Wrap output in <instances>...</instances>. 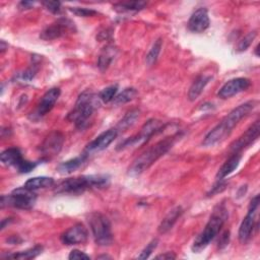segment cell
Here are the masks:
<instances>
[{
  "mask_svg": "<svg viewBox=\"0 0 260 260\" xmlns=\"http://www.w3.org/2000/svg\"><path fill=\"white\" fill-rule=\"evenodd\" d=\"M256 101L246 102L234 110H232L214 128H212L202 141L203 146H212L224 140L239 124V122L247 117L256 107Z\"/></svg>",
  "mask_w": 260,
  "mask_h": 260,
  "instance_id": "6da1fadb",
  "label": "cell"
},
{
  "mask_svg": "<svg viewBox=\"0 0 260 260\" xmlns=\"http://www.w3.org/2000/svg\"><path fill=\"white\" fill-rule=\"evenodd\" d=\"M110 177L104 174L83 175L74 178H67L54 187L57 194H78L89 189L103 188L109 185Z\"/></svg>",
  "mask_w": 260,
  "mask_h": 260,
  "instance_id": "7a4b0ae2",
  "label": "cell"
},
{
  "mask_svg": "<svg viewBox=\"0 0 260 260\" xmlns=\"http://www.w3.org/2000/svg\"><path fill=\"white\" fill-rule=\"evenodd\" d=\"M180 137V134H175L170 137H167L154 145L147 148L144 152H142L139 156H137L131 166L128 169V175L130 176H138L146 171L149 167H151L158 158H160L165 153H167L174 145L177 138Z\"/></svg>",
  "mask_w": 260,
  "mask_h": 260,
  "instance_id": "3957f363",
  "label": "cell"
},
{
  "mask_svg": "<svg viewBox=\"0 0 260 260\" xmlns=\"http://www.w3.org/2000/svg\"><path fill=\"white\" fill-rule=\"evenodd\" d=\"M228 216L229 213L224 203H218L213 208V211L203 231L195 238L192 245V251L199 253L204 250L210 244V242L219 234L221 228L228 219Z\"/></svg>",
  "mask_w": 260,
  "mask_h": 260,
  "instance_id": "277c9868",
  "label": "cell"
},
{
  "mask_svg": "<svg viewBox=\"0 0 260 260\" xmlns=\"http://www.w3.org/2000/svg\"><path fill=\"white\" fill-rule=\"evenodd\" d=\"M99 95L89 90H85L77 98L75 106L71 112L67 115V120L74 123L75 127L79 130H83L88 126L93 113L100 105Z\"/></svg>",
  "mask_w": 260,
  "mask_h": 260,
  "instance_id": "5b68a950",
  "label": "cell"
},
{
  "mask_svg": "<svg viewBox=\"0 0 260 260\" xmlns=\"http://www.w3.org/2000/svg\"><path fill=\"white\" fill-rule=\"evenodd\" d=\"M88 223L96 245L110 246L113 243L111 222L105 214L98 211L91 212L88 216Z\"/></svg>",
  "mask_w": 260,
  "mask_h": 260,
  "instance_id": "8992f818",
  "label": "cell"
},
{
  "mask_svg": "<svg viewBox=\"0 0 260 260\" xmlns=\"http://www.w3.org/2000/svg\"><path fill=\"white\" fill-rule=\"evenodd\" d=\"M36 201L37 194L23 186L20 188H16L9 195H2L0 205L1 208H4L5 206H10L17 209L28 210L34 207Z\"/></svg>",
  "mask_w": 260,
  "mask_h": 260,
  "instance_id": "52a82bcc",
  "label": "cell"
},
{
  "mask_svg": "<svg viewBox=\"0 0 260 260\" xmlns=\"http://www.w3.org/2000/svg\"><path fill=\"white\" fill-rule=\"evenodd\" d=\"M165 123H162L159 120L156 119H149L147 122L144 123V125L141 127L139 133L125 139L124 141H122L117 149H125L128 147H137L140 145H143L144 143H146L149 138L160 132L164 128H165Z\"/></svg>",
  "mask_w": 260,
  "mask_h": 260,
  "instance_id": "ba28073f",
  "label": "cell"
},
{
  "mask_svg": "<svg viewBox=\"0 0 260 260\" xmlns=\"http://www.w3.org/2000/svg\"><path fill=\"white\" fill-rule=\"evenodd\" d=\"M259 207V195H256L252 198L249 204L248 212L244 219L242 220L239 228V241L242 244H246L250 241L254 234V230L257 226L256 223V214Z\"/></svg>",
  "mask_w": 260,
  "mask_h": 260,
  "instance_id": "9c48e42d",
  "label": "cell"
},
{
  "mask_svg": "<svg viewBox=\"0 0 260 260\" xmlns=\"http://www.w3.org/2000/svg\"><path fill=\"white\" fill-rule=\"evenodd\" d=\"M76 27L73 21H71L68 18H59L50 25L46 26L41 35L40 38L45 41H51L55 39H59L61 37L67 36L69 34L75 32Z\"/></svg>",
  "mask_w": 260,
  "mask_h": 260,
  "instance_id": "30bf717a",
  "label": "cell"
},
{
  "mask_svg": "<svg viewBox=\"0 0 260 260\" xmlns=\"http://www.w3.org/2000/svg\"><path fill=\"white\" fill-rule=\"evenodd\" d=\"M260 132V121L256 120L237 140H235L230 147L233 153H240L244 148L251 145L258 137Z\"/></svg>",
  "mask_w": 260,
  "mask_h": 260,
  "instance_id": "8fae6325",
  "label": "cell"
},
{
  "mask_svg": "<svg viewBox=\"0 0 260 260\" xmlns=\"http://www.w3.org/2000/svg\"><path fill=\"white\" fill-rule=\"evenodd\" d=\"M118 133L119 131L117 130V128H111L106 130L86 145L84 152L89 155L91 153H95L106 149L116 139Z\"/></svg>",
  "mask_w": 260,
  "mask_h": 260,
  "instance_id": "7c38bea8",
  "label": "cell"
},
{
  "mask_svg": "<svg viewBox=\"0 0 260 260\" xmlns=\"http://www.w3.org/2000/svg\"><path fill=\"white\" fill-rule=\"evenodd\" d=\"M251 85V81L246 77H237L226 81L218 90L217 95L220 99H230L242 91L248 89Z\"/></svg>",
  "mask_w": 260,
  "mask_h": 260,
  "instance_id": "4fadbf2b",
  "label": "cell"
},
{
  "mask_svg": "<svg viewBox=\"0 0 260 260\" xmlns=\"http://www.w3.org/2000/svg\"><path fill=\"white\" fill-rule=\"evenodd\" d=\"M64 143V136L59 131H54L50 133L44 140L41 145V152L47 157L50 158L52 156L57 155L62 149Z\"/></svg>",
  "mask_w": 260,
  "mask_h": 260,
  "instance_id": "5bb4252c",
  "label": "cell"
},
{
  "mask_svg": "<svg viewBox=\"0 0 260 260\" xmlns=\"http://www.w3.org/2000/svg\"><path fill=\"white\" fill-rule=\"evenodd\" d=\"M88 238L87 229L82 223H76L61 235V241L65 245H78L85 243Z\"/></svg>",
  "mask_w": 260,
  "mask_h": 260,
  "instance_id": "9a60e30c",
  "label": "cell"
},
{
  "mask_svg": "<svg viewBox=\"0 0 260 260\" xmlns=\"http://www.w3.org/2000/svg\"><path fill=\"white\" fill-rule=\"evenodd\" d=\"M209 24L210 20L207 9L204 7H200L191 14L187 26L190 31L200 34L206 30L209 27Z\"/></svg>",
  "mask_w": 260,
  "mask_h": 260,
  "instance_id": "2e32d148",
  "label": "cell"
},
{
  "mask_svg": "<svg viewBox=\"0 0 260 260\" xmlns=\"http://www.w3.org/2000/svg\"><path fill=\"white\" fill-rule=\"evenodd\" d=\"M60 93H61V90L58 87H52L49 90H47L44 93V95L41 98L37 106L35 116L38 118H41L46 114H48L55 106L57 100L60 96Z\"/></svg>",
  "mask_w": 260,
  "mask_h": 260,
  "instance_id": "e0dca14e",
  "label": "cell"
},
{
  "mask_svg": "<svg viewBox=\"0 0 260 260\" xmlns=\"http://www.w3.org/2000/svg\"><path fill=\"white\" fill-rule=\"evenodd\" d=\"M184 210L182 208V206H175L174 208H172L168 214L162 218V220L160 221L159 225H158V233L159 234H166L168 233L176 223V221L180 218V216L183 214Z\"/></svg>",
  "mask_w": 260,
  "mask_h": 260,
  "instance_id": "ac0fdd59",
  "label": "cell"
},
{
  "mask_svg": "<svg viewBox=\"0 0 260 260\" xmlns=\"http://www.w3.org/2000/svg\"><path fill=\"white\" fill-rule=\"evenodd\" d=\"M88 156L89 155L83 151L80 155L61 162L57 167V171L61 174H70V173L78 170L80 167H82V165L87 160Z\"/></svg>",
  "mask_w": 260,
  "mask_h": 260,
  "instance_id": "d6986e66",
  "label": "cell"
},
{
  "mask_svg": "<svg viewBox=\"0 0 260 260\" xmlns=\"http://www.w3.org/2000/svg\"><path fill=\"white\" fill-rule=\"evenodd\" d=\"M242 155L240 153H232V155L223 162V165L218 169L216 173V180L224 179L226 176L232 174L239 166Z\"/></svg>",
  "mask_w": 260,
  "mask_h": 260,
  "instance_id": "ffe728a7",
  "label": "cell"
},
{
  "mask_svg": "<svg viewBox=\"0 0 260 260\" xmlns=\"http://www.w3.org/2000/svg\"><path fill=\"white\" fill-rule=\"evenodd\" d=\"M211 75L207 74H201L199 75L191 84L189 91H188V99L191 102H194L195 100L198 99V96L201 94L207 83L210 81Z\"/></svg>",
  "mask_w": 260,
  "mask_h": 260,
  "instance_id": "44dd1931",
  "label": "cell"
},
{
  "mask_svg": "<svg viewBox=\"0 0 260 260\" xmlns=\"http://www.w3.org/2000/svg\"><path fill=\"white\" fill-rule=\"evenodd\" d=\"M118 50L114 45H108L103 49L98 60V67L101 71H105L109 68V66L115 59Z\"/></svg>",
  "mask_w": 260,
  "mask_h": 260,
  "instance_id": "7402d4cb",
  "label": "cell"
},
{
  "mask_svg": "<svg viewBox=\"0 0 260 260\" xmlns=\"http://www.w3.org/2000/svg\"><path fill=\"white\" fill-rule=\"evenodd\" d=\"M0 159L5 166H11L15 169L23 160L21 152L17 147H10L2 151L0 154Z\"/></svg>",
  "mask_w": 260,
  "mask_h": 260,
  "instance_id": "603a6c76",
  "label": "cell"
},
{
  "mask_svg": "<svg viewBox=\"0 0 260 260\" xmlns=\"http://www.w3.org/2000/svg\"><path fill=\"white\" fill-rule=\"evenodd\" d=\"M44 250V247L42 245H36L32 248L26 249L24 251H19L15 253H10L7 254L6 256H1L2 258L6 259H20V260H28V259H34L38 257Z\"/></svg>",
  "mask_w": 260,
  "mask_h": 260,
  "instance_id": "cb8c5ba5",
  "label": "cell"
},
{
  "mask_svg": "<svg viewBox=\"0 0 260 260\" xmlns=\"http://www.w3.org/2000/svg\"><path fill=\"white\" fill-rule=\"evenodd\" d=\"M55 185V181L53 178L51 177H34L28 179L25 183H24V187L35 191L38 189H45V188H49V187H53Z\"/></svg>",
  "mask_w": 260,
  "mask_h": 260,
  "instance_id": "d4e9b609",
  "label": "cell"
},
{
  "mask_svg": "<svg viewBox=\"0 0 260 260\" xmlns=\"http://www.w3.org/2000/svg\"><path fill=\"white\" fill-rule=\"evenodd\" d=\"M146 5L145 1H126L114 4L113 8L118 12H135L143 9Z\"/></svg>",
  "mask_w": 260,
  "mask_h": 260,
  "instance_id": "484cf974",
  "label": "cell"
},
{
  "mask_svg": "<svg viewBox=\"0 0 260 260\" xmlns=\"http://www.w3.org/2000/svg\"><path fill=\"white\" fill-rule=\"evenodd\" d=\"M139 116H140V111L138 109H132V110L128 111L125 114V116L118 123L117 130L118 131H125V130H127L129 127L134 125V123L139 118Z\"/></svg>",
  "mask_w": 260,
  "mask_h": 260,
  "instance_id": "4316f807",
  "label": "cell"
},
{
  "mask_svg": "<svg viewBox=\"0 0 260 260\" xmlns=\"http://www.w3.org/2000/svg\"><path fill=\"white\" fill-rule=\"evenodd\" d=\"M136 94H137V90L134 87H127L115 96V99L113 100V103L115 105L126 104L132 101L136 96Z\"/></svg>",
  "mask_w": 260,
  "mask_h": 260,
  "instance_id": "83f0119b",
  "label": "cell"
},
{
  "mask_svg": "<svg viewBox=\"0 0 260 260\" xmlns=\"http://www.w3.org/2000/svg\"><path fill=\"white\" fill-rule=\"evenodd\" d=\"M161 46H162V41H161L160 38L157 39V40L153 43L152 47L150 48V50H149V52L147 53L146 58H145V62H146V64H147L148 66H151V65H153V64L156 62V60H157V58H158V55H159V53H160Z\"/></svg>",
  "mask_w": 260,
  "mask_h": 260,
  "instance_id": "f1b7e54d",
  "label": "cell"
},
{
  "mask_svg": "<svg viewBox=\"0 0 260 260\" xmlns=\"http://www.w3.org/2000/svg\"><path fill=\"white\" fill-rule=\"evenodd\" d=\"M117 92H118V85L117 84L110 85L100 91L99 98L104 103H110V102H113V100L117 95Z\"/></svg>",
  "mask_w": 260,
  "mask_h": 260,
  "instance_id": "f546056e",
  "label": "cell"
},
{
  "mask_svg": "<svg viewBox=\"0 0 260 260\" xmlns=\"http://www.w3.org/2000/svg\"><path fill=\"white\" fill-rule=\"evenodd\" d=\"M257 36V32L255 30L253 31H250L248 35H246L237 45V48H236V51L237 52H244L246 51L250 46L251 44L253 43L254 39L256 38Z\"/></svg>",
  "mask_w": 260,
  "mask_h": 260,
  "instance_id": "4dcf8cb0",
  "label": "cell"
},
{
  "mask_svg": "<svg viewBox=\"0 0 260 260\" xmlns=\"http://www.w3.org/2000/svg\"><path fill=\"white\" fill-rule=\"evenodd\" d=\"M157 244H158V240L157 239H153L151 240L147 245L146 247L140 252V254L137 256L138 259H147L151 253L155 250V248L157 247Z\"/></svg>",
  "mask_w": 260,
  "mask_h": 260,
  "instance_id": "1f68e13d",
  "label": "cell"
},
{
  "mask_svg": "<svg viewBox=\"0 0 260 260\" xmlns=\"http://www.w3.org/2000/svg\"><path fill=\"white\" fill-rule=\"evenodd\" d=\"M38 69H39L38 62H37V61H34L30 67H28L26 70H24L22 73H20L19 77H20L22 80L29 81V80H31V79L36 76V74H37V72H38Z\"/></svg>",
  "mask_w": 260,
  "mask_h": 260,
  "instance_id": "d6a6232c",
  "label": "cell"
},
{
  "mask_svg": "<svg viewBox=\"0 0 260 260\" xmlns=\"http://www.w3.org/2000/svg\"><path fill=\"white\" fill-rule=\"evenodd\" d=\"M69 10L77 15V16H81V17H88V16H93L95 15L98 12L93 9H88V8H84V7H69Z\"/></svg>",
  "mask_w": 260,
  "mask_h": 260,
  "instance_id": "836d02e7",
  "label": "cell"
},
{
  "mask_svg": "<svg viewBox=\"0 0 260 260\" xmlns=\"http://www.w3.org/2000/svg\"><path fill=\"white\" fill-rule=\"evenodd\" d=\"M37 165H38V162H36V161H29V160L23 159L20 162V165L16 168V170L20 174H26V173H29L30 171H32L37 167Z\"/></svg>",
  "mask_w": 260,
  "mask_h": 260,
  "instance_id": "e575fe53",
  "label": "cell"
},
{
  "mask_svg": "<svg viewBox=\"0 0 260 260\" xmlns=\"http://www.w3.org/2000/svg\"><path fill=\"white\" fill-rule=\"evenodd\" d=\"M43 5L46 7L47 10L54 14H58L61 11V3L59 1H46L43 2Z\"/></svg>",
  "mask_w": 260,
  "mask_h": 260,
  "instance_id": "d590c367",
  "label": "cell"
},
{
  "mask_svg": "<svg viewBox=\"0 0 260 260\" xmlns=\"http://www.w3.org/2000/svg\"><path fill=\"white\" fill-rule=\"evenodd\" d=\"M225 186H226V182L221 179V180H217V182L213 185V187L211 188V190L208 192V196H213L214 194H217L221 191H223L225 189Z\"/></svg>",
  "mask_w": 260,
  "mask_h": 260,
  "instance_id": "8d00e7d4",
  "label": "cell"
},
{
  "mask_svg": "<svg viewBox=\"0 0 260 260\" xmlns=\"http://www.w3.org/2000/svg\"><path fill=\"white\" fill-rule=\"evenodd\" d=\"M69 259L71 260H75V259H89V256L87 254H85L84 252L80 251V250H77V249H74L70 252L69 256H68Z\"/></svg>",
  "mask_w": 260,
  "mask_h": 260,
  "instance_id": "74e56055",
  "label": "cell"
},
{
  "mask_svg": "<svg viewBox=\"0 0 260 260\" xmlns=\"http://www.w3.org/2000/svg\"><path fill=\"white\" fill-rule=\"evenodd\" d=\"M229 241H230V232H229V231H225V232L220 236V239H219V241H218V247H219V249L224 248V247L229 244Z\"/></svg>",
  "mask_w": 260,
  "mask_h": 260,
  "instance_id": "f35d334b",
  "label": "cell"
},
{
  "mask_svg": "<svg viewBox=\"0 0 260 260\" xmlns=\"http://www.w3.org/2000/svg\"><path fill=\"white\" fill-rule=\"evenodd\" d=\"M176 254L174 252H166L164 254H159L157 256H155V259H161V260H172V259H176Z\"/></svg>",
  "mask_w": 260,
  "mask_h": 260,
  "instance_id": "ab89813d",
  "label": "cell"
},
{
  "mask_svg": "<svg viewBox=\"0 0 260 260\" xmlns=\"http://www.w3.org/2000/svg\"><path fill=\"white\" fill-rule=\"evenodd\" d=\"M34 2H30V1H21L19 3V8L20 9H30L32 6H34Z\"/></svg>",
  "mask_w": 260,
  "mask_h": 260,
  "instance_id": "60d3db41",
  "label": "cell"
},
{
  "mask_svg": "<svg viewBox=\"0 0 260 260\" xmlns=\"http://www.w3.org/2000/svg\"><path fill=\"white\" fill-rule=\"evenodd\" d=\"M6 48H8V45H7L4 41H1V47H0V49H1V54L4 53V51L6 50Z\"/></svg>",
  "mask_w": 260,
  "mask_h": 260,
  "instance_id": "b9f144b4",
  "label": "cell"
},
{
  "mask_svg": "<svg viewBox=\"0 0 260 260\" xmlns=\"http://www.w3.org/2000/svg\"><path fill=\"white\" fill-rule=\"evenodd\" d=\"M102 258H111V257L108 256V255H101V256L98 257V259H102Z\"/></svg>",
  "mask_w": 260,
  "mask_h": 260,
  "instance_id": "7bdbcfd3",
  "label": "cell"
},
{
  "mask_svg": "<svg viewBox=\"0 0 260 260\" xmlns=\"http://www.w3.org/2000/svg\"><path fill=\"white\" fill-rule=\"evenodd\" d=\"M255 53H256V55L258 56V46L255 48Z\"/></svg>",
  "mask_w": 260,
  "mask_h": 260,
  "instance_id": "ee69618b",
  "label": "cell"
}]
</instances>
